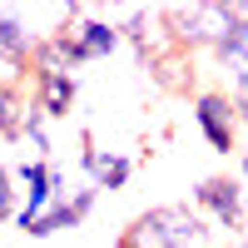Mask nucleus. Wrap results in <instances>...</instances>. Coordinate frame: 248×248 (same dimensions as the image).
<instances>
[{
	"label": "nucleus",
	"mask_w": 248,
	"mask_h": 248,
	"mask_svg": "<svg viewBox=\"0 0 248 248\" xmlns=\"http://www.w3.org/2000/svg\"><path fill=\"white\" fill-rule=\"evenodd\" d=\"M134 248H199L203 243V218L199 209H184V203H164V209H149L129 223Z\"/></svg>",
	"instance_id": "1"
},
{
	"label": "nucleus",
	"mask_w": 248,
	"mask_h": 248,
	"mask_svg": "<svg viewBox=\"0 0 248 248\" xmlns=\"http://www.w3.org/2000/svg\"><path fill=\"white\" fill-rule=\"evenodd\" d=\"M169 10V30L184 50H218L223 35L233 30V20L243 15V5H218V0H209V5H164Z\"/></svg>",
	"instance_id": "2"
},
{
	"label": "nucleus",
	"mask_w": 248,
	"mask_h": 248,
	"mask_svg": "<svg viewBox=\"0 0 248 248\" xmlns=\"http://www.w3.org/2000/svg\"><path fill=\"white\" fill-rule=\"evenodd\" d=\"M15 189H20V214H15L20 233H30V223H35L40 214H50L55 199L65 194V189H60V174L50 169V164H40V159L15 164Z\"/></svg>",
	"instance_id": "3"
},
{
	"label": "nucleus",
	"mask_w": 248,
	"mask_h": 248,
	"mask_svg": "<svg viewBox=\"0 0 248 248\" xmlns=\"http://www.w3.org/2000/svg\"><path fill=\"white\" fill-rule=\"evenodd\" d=\"M238 99H229L223 90H209V94H199L194 99V124H199V134L209 139V149L214 154H233L238 149Z\"/></svg>",
	"instance_id": "4"
},
{
	"label": "nucleus",
	"mask_w": 248,
	"mask_h": 248,
	"mask_svg": "<svg viewBox=\"0 0 248 248\" xmlns=\"http://www.w3.org/2000/svg\"><path fill=\"white\" fill-rule=\"evenodd\" d=\"M194 209L209 218L214 229H238V233H248V229H243V223H248V214H243V184L229 179V174L203 179L199 189H194Z\"/></svg>",
	"instance_id": "5"
},
{
	"label": "nucleus",
	"mask_w": 248,
	"mask_h": 248,
	"mask_svg": "<svg viewBox=\"0 0 248 248\" xmlns=\"http://www.w3.org/2000/svg\"><path fill=\"white\" fill-rule=\"evenodd\" d=\"M60 20H65V30L70 35V45H75V55H79V65H90V60H105V55H114L119 50V20H90L79 5H70V10H60Z\"/></svg>",
	"instance_id": "6"
},
{
	"label": "nucleus",
	"mask_w": 248,
	"mask_h": 248,
	"mask_svg": "<svg viewBox=\"0 0 248 248\" xmlns=\"http://www.w3.org/2000/svg\"><path fill=\"white\" fill-rule=\"evenodd\" d=\"M79 144H85V169H90V189H124L134 174V159L119 154V149H99V144L90 134H79Z\"/></svg>",
	"instance_id": "7"
},
{
	"label": "nucleus",
	"mask_w": 248,
	"mask_h": 248,
	"mask_svg": "<svg viewBox=\"0 0 248 248\" xmlns=\"http://www.w3.org/2000/svg\"><path fill=\"white\" fill-rule=\"evenodd\" d=\"M79 70V55L70 45V35L65 30H50V35H40V45L30 55V75L35 79H45V75H75Z\"/></svg>",
	"instance_id": "8"
},
{
	"label": "nucleus",
	"mask_w": 248,
	"mask_h": 248,
	"mask_svg": "<svg viewBox=\"0 0 248 248\" xmlns=\"http://www.w3.org/2000/svg\"><path fill=\"white\" fill-rule=\"evenodd\" d=\"M149 79L159 90H169V94H189L194 90V55L174 45V50H164L159 60H149Z\"/></svg>",
	"instance_id": "9"
},
{
	"label": "nucleus",
	"mask_w": 248,
	"mask_h": 248,
	"mask_svg": "<svg viewBox=\"0 0 248 248\" xmlns=\"http://www.w3.org/2000/svg\"><path fill=\"white\" fill-rule=\"evenodd\" d=\"M40 45V35L25 30V20L15 10H0V60H5L10 70H30V55Z\"/></svg>",
	"instance_id": "10"
},
{
	"label": "nucleus",
	"mask_w": 248,
	"mask_h": 248,
	"mask_svg": "<svg viewBox=\"0 0 248 248\" xmlns=\"http://www.w3.org/2000/svg\"><path fill=\"white\" fill-rule=\"evenodd\" d=\"M75 94H79L75 75H45V79H35V94H30V99H35L50 119H65V114L75 109Z\"/></svg>",
	"instance_id": "11"
},
{
	"label": "nucleus",
	"mask_w": 248,
	"mask_h": 248,
	"mask_svg": "<svg viewBox=\"0 0 248 248\" xmlns=\"http://www.w3.org/2000/svg\"><path fill=\"white\" fill-rule=\"evenodd\" d=\"M25 109V90L15 85V79H0V139L15 134V119Z\"/></svg>",
	"instance_id": "12"
},
{
	"label": "nucleus",
	"mask_w": 248,
	"mask_h": 248,
	"mask_svg": "<svg viewBox=\"0 0 248 248\" xmlns=\"http://www.w3.org/2000/svg\"><path fill=\"white\" fill-rule=\"evenodd\" d=\"M20 214V189H15V169L0 164V223Z\"/></svg>",
	"instance_id": "13"
},
{
	"label": "nucleus",
	"mask_w": 248,
	"mask_h": 248,
	"mask_svg": "<svg viewBox=\"0 0 248 248\" xmlns=\"http://www.w3.org/2000/svg\"><path fill=\"white\" fill-rule=\"evenodd\" d=\"M119 248H134V243H129V238H119Z\"/></svg>",
	"instance_id": "14"
}]
</instances>
